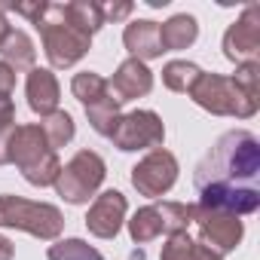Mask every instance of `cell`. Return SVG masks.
<instances>
[{"instance_id": "6da1fadb", "label": "cell", "mask_w": 260, "mask_h": 260, "mask_svg": "<svg viewBox=\"0 0 260 260\" xmlns=\"http://www.w3.org/2000/svg\"><path fill=\"white\" fill-rule=\"evenodd\" d=\"M260 144L251 132L236 128L214 141L205 159L196 166V193L205 187H257Z\"/></svg>"}, {"instance_id": "7a4b0ae2", "label": "cell", "mask_w": 260, "mask_h": 260, "mask_svg": "<svg viewBox=\"0 0 260 260\" xmlns=\"http://www.w3.org/2000/svg\"><path fill=\"white\" fill-rule=\"evenodd\" d=\"M10 162L19 166L22 178L31 187H52L58 172H61V159L49 147L40 122H28V125L13 128V135H10Z\"/></svg>"}, {"instance_id": "3957f363", "label": "cell", "mask_w": 260, "mask_h": 260, "mask_svg": "<svg viewBox=\"0 0 260 260\" xmlns=\"http://www.w3.org/2000/svg\"><path fill=\"white\" fill-rule=\"evenodd\" d=\"M34 28L40 31L43 52L52 68H71L92 49V37L80 34L64 19V4H46L43 13L37 16Z\"/></svg>"}, {"instance_id": "277c9868", "label": "cell", "mask_w": 260, "mask_h": 260, "mask_svg": "<svg viewBox=\"0 0 260 260\" xmlns=\"http://www.w3.org/2000/svg\"><path fill=\"white\" fill-rule=\"evenodd\" d=\"M0 226L22 230L28 236L55 242L64 230V214L49 202H31L22 196H0Z\"/></svg>"}, {"instance_id": "5b68a950", "label": "cell", "mask_w": 260, "mask_h": 260, "mask_svg": "<svg viewBox=\"0 0 260 260\" xmlns=\"http://www.w3.org/2000/svg\"><path fill=\"white\" fill-rule=\"evenodd\" d=\"M190 98L214 116H236V119H251L260 107V98H251L230 77L220 74H202L190 89Z\"/></svg>"}, {"instance_id": "8992f818", "label": "cell", "mask_w": 260, "mask_h": 260, "mask_svg": "<svg viewBox=\"0 0 260 260\" xmlns=\"http://www.w3.org/2000/svg\"><path fill=\"white\" fill-rule=\"evenodd\" d=\"M107 178V166L95 150H77L55 178V193L71 205H86Z\"/></svg>"}, {"instance_id": "52a82bcc", "label": "cell", "mask_w": 260, "mask_h": 260, "mask_svg": "<svg viewBox=\"0 0 260 260\" xmlns=\"http://www.w3.org/2000/svg\"><path fill=\"white\" fill-rule=\"evenodd\" d=\"M110 141L122 153H132V150H156L166 141V125H162L159 113H153V110H132V113H122L119 116Z\"/></svg>"}, {"instance_id": "ba28073f", "label": "cell", "mask_w": 260, "mask_h": 260, "mask_svg": "<svg viewBox=\"0 0 260 260\" xmlns=\"http://www.w3.org/2000/svg\"><path fill=\"white\" fill-rule=\"evenodd\" d=\"M193 223L199 226V245H205L217 254L236 251L242 236H245L242 217L226 214V211H214V208H202V205H193Z\"/></svg>"}, {"instance_id": "9c48e42d", "label": "cell", "mask_w": 260, "mask_h": 260, "mask_svg": "<svg viewBox=\"0 0 260 260\" xmlns=\"http://www.w3.org/2000/svg\"><path fill=\"white\" fill-rule=\"evenodd\" d=\"M178 172H181V169H178L175 153L156 147V150H150V153L132 169V187H135L141 196H147V199H159V196H166V193L175 187Z\"/></svg>"}, {"instance_id": "30bf717a", "label": "cell", "mask_w": 260, "mask_h": 260, "mask_svg": "<svg viewBox=\"0 0 260 260\" xmlns=\"http://www.w3.org/2000/svg\"><path fill=\"white\" fill-rule=\"evenodd\" d=\"M260 52V4H248L223 34V55L230 61H257Z\"/></svg>"}, {"instance_id": "8fae6325", "label": "cell", "mask_w": 260, "mask_h": 260, "mask_svg": "<svg viewBox=\"0 0 260 260\" xmlns=\"http://www.w3.org/2000/svg\"><path fill=\"white\" fill-rule=\"evenodd\" d=\"M125 211H128V202L119 190H104L95 196V202L89 205V214H86V230L98 239H113L122 223H125Z\"/></svg>"}, {"instance_id": "7c38bea8", "label": "cell", "mask_w": 260, "mask_h": 260, "mask_svg": "<svg viewBox=\"0 0 260 260\" xmlns=\"http://www.w3.org/2000/svg\"><path fill=\"white\" fill-rule=\"evenodd\" d=\"M196 205L245 217L260 208V190L257 187H205V190H199Z\"/></svg>"}, {"instance_id": "4fadbf2b", "label": "cell", "mask_w": 260, "mask_h": 260, "mask_svg": "<svg viewBox=\"0 0 260 260\" xmlns=\"http://www.w3.org/2000/svg\"><path fill=\"white\" fill-rule=\"evenodd\" d=\"M107 89H110V95L119 104L135 101V98H144L153 89V71L144 61H138V58H125L116 68V74L107 80Z\"/></svg>"}, {"instance_id": "5bb4252c", "label": "cell", "mask_w": 260, "mask_h": 260, "mask_svg": "<svg viewBox=\"0 0 260 260\" xmlns=\"http://www.w3.org/2000/svg\"><path fill=\"white\" fill-rule=\"evenodd\" d=\"M25 92H28V107L40 116H49L58 110V101H61V86L55 80V74L49 68H31L28 71V83H25Z\"/></svg>"}, {"instance_id": "9a60e30c", "label": "cell", "mask_w": 260, "mask_h": 260, "mask_svg": "<svg viewBox=\"0 0 260 260\" xmlns=\"http://www.w3.org/2000/svg\"><path fill=\"white\" fill-rule=\"evenodd\" d=\"M122 43L125 49L132 52V58L138 61H150L162 55V43H159V25L150 19H138V22H128L122 31Z\"/></svg>"}, {"instance_id": "2e32d148", "label": "cell", "mask_w": 260, "mask_h": 260, "mask_svg": "<svg viewBox=\"0 0 260 260\" xmlns=\"http://www.w3.org/2000/svg\"><path fill=\"white\" fill-rule=\"evenodd\" d=\"M199 37V25L193 16L181 13V16H172L166 25H159V43H162V52H178V49H187L193 46Z\"/></svg>"}, {"instance_id": "e0dca14e", "label": "cell", "mask_w": 260, "mask_h": 260, "mask_svg": "<svg viewBox=\"0 0 260 260\" xmlns=\"http://www.w3.org/2000/svg\"><path fill=\"white\" fill-rule=\"evenodd\" d=\"M0 55H4V61L13 71H31L34 68V58H37V49H34V40L25 31L13 28L7 34V40L0 43Z\"/></svg>"}, {"instance_id": "ac0fdd59", "label": "cell", "mask_w": 260, "mask_h": 260, "mask_svg": "<svg viewBox=\"0 0 260 260\" xmlns=\"http://www.w3.org/2000/svg\"><path fill=\"white\" fill-rule=\"evenodd\" d=\"M64 19L86 37H92L104 28V13L92 0H71V4H64Z\"/></svg>"}, {"instance_id": "d6986e66", "label": "cell", "mask_w": 260, "mask_h": 260, "mask_svg": "<svg viewBox=\"0 0 260 260\" xmlns=\"http://www.w3.org/2000/svg\"><path fill=\"white\" fill-rule=\"evenodd\" d=\"M119 101L110 95V89H107V95L104 98H98L95 104H89L86 107V116H89V125L95 128L98 135H104V138H110L113 135V128H116V122H119Z\"/></svg>"}, {"instance_id": "ffe728a7", "label": "cell", "mask_w": 260, "mask_h": 260, "mask_svg": "<svg viewBox=\"0 0 260 260\" xmlns=\"http://www.w3.org/2000/svg\"><path fill=\"white\" fill-rule=\"evenodd\" d=\"M128 223V236H132L135 245H147L153 239L162 236V220H159V211L156 205H144L132 214V220H125Z\"/></svg>"}, {"instance_id": "44dd1931", "label": "cell", "mask_w": 260, "mask_h": 260, "mask_svg": "<svg viewBox=\"0 0 260 260\" xmlns=\"http://www.w3.org/2000/svg\"><path fill=\"white\" fill-rule=\"evenodd\" d=\"M40 128H43V135H46V141H49V147H52V150H58V147L71 144V141H74V135H77L74 116H71L68 110H55V113L43 116Z\"/></svg>"}, {"instance_id": "7402d4cb", "label": "cell", "mask_w": 260, "mask_h": 260, "mask_svg": "<svg viewBox=\"0 0 260 260\" xmlns=\"http://www.w3.org/2000/svg\"><path fill=\"white\" fill-rule=\"evenodd\" d=\"M199 77H202V68L193 64V61H169L162 68V83L172 92H187L190 95V89L196 86Z\"/></svg>"}, {"instance_id": "603a6c76", "label": "cell", "mask_w": 260, "mask_h": 260, "mask_svg": "<svg viewBox=\"0 0 260 260\" xmlns=\"http://www.w3.org/2000/svg\"><path fill=\"white\" fill-rule=\"evenodd\" d=\"M71 92L83 107H89V104H95L98 98L107 95V80L101 74H95V71H80L71 80Z\"/></svg>"}, {"instance_id": "cb8c5ba5", "label": "cell", "mask_w": 260, "mask_h": 260, "mask_svg": "<svg viewBox=\"0 0 260 260\" xmlns=\"http://www.w3.org/2000/svg\"><path fill=\"white\" fill-rule=\"evenodd\" d=\"M156 211H159L166 236L187 233V226L193 223V205H184V202H156Z\"/></svg>"}, {"instance_id": "d4e9b609", "label": "cell", "mask_w": 260, "mask_h": 260, "mask_svg": "<svg viewBox=\"0 0 260 260\" xmlns=\"http://www.w3.org/2000/svg\"><path fill=\"white\" fill-rule=\"evenodd\" d=\"M46 257L49 260H104L101 251L83 239H58L55 245H49Z\"/></svg>"}, {"instance_id": "484cf974", "label": "cell", "mask_w": 260, "mask_h": 260, "mask_svg": "<svg viewBox=\"0 0 260 260\" xmlns=\"http://www.w3.org/2000/svg\"><path fill=\"white\" fill-rule=\"evenodd\" d=\"M159 260H199V242L190 233H175L162 245Z\"/></svg>"}, {"instance_id": "4316f807", "label": "cell", "mask_w": 260, "mask_h": 260, "mask_svg": "<svg viewBox=\"0 0 260 260\" xmlns=\"http://www.w3.org/2000/svg\"><path fill=\"white\" fill-rule=\"evenodd\" d=\"M242 92H248L251 98H260V61H239L236 74L230 77Z\"/></svg>"}, {"instance_id": "83f0119b", "label": "cell", "mask_w": 260, "mask_h": 260, "mask_svg": "<svg viewBox=\"0 0 260 260\" xmlns=\"http://www.w3.org/2000/svg\"><path fill=\"white\" fill-rule=\"evenodd\" d=\"M16 125V104L10 95H0V128H13Z\"/></svg>"}, {"instance_id": "f1b7e54d", "label": "cell", "mask_w": 260, "mask_h": 260, "mask_svg": "<svg viewBox=\"0 0 260 260\" xmlns=\"http://www.w3.org/2000/svg\"><path fill=\"white\" fill-rule=\"evenodd\" d=\"M13 89H16V71L7 61H0V95H13Z\"/></svg>"}, {"instance_id": "f546056e", "label": "cell", "mask_w": 260, "mask_h": 260, "mask_svg": "<svg viewBox=\"0 0 260 260\" xmlns=\"http://www.w3.org/2000/svg\"><path fill=\"white\" fill-rule=\"evenodd\" d=\"M135 7L132 4H110V7H101V13H104V22H119V19H125L128 13H132Z\"/></svg>"}, {"instance_id": "4dcf8cb0", "label": "cell", "mask_w": 260, "mask_h": 260, "mask_svg": "<svg viewBox=\"0 0 260 260\" xmlns=\"http://www.w3.org/2000/svg\"><path fill=\"white\" fill-rule=\"evenodd\" d=\"M43 7H46V0H34V4H16L13 10L19 13V16H25V19H31V25L37 22V16L43 13Z\"/></svg>"}, {"instance_id": "1f68e13d", "label": "cell", "mask_w": 260, "mask_h": 260, "mask_svg": "<svg viewBox=\"0 0 260 260\" xmlns=\"http://www.w3.org/2000/svg\"><path fill=\"white\" fill-rule=\"evenodd\" d=\"M13 128H0V166L10 162V135H13Z\"/></svg>"}, {"instance_id": "d6a6232c", "label": "cell", "mask_w": 260, "mask_h": 260, "mask_svg": "<svg viewBox=\"0 0 260 260\" xmlns=\"http://www.w3.org/2000/svg\"><path fill=\"white\" fill-rule=\"evenodd\" d=\"M13 254H16L13 242H10L7 236H0V260H13Z\"/></svg>"}, {"instance_id": "836d02e7", "label": "cell", "mask_w": 260, "mask_h": 260, "mask_svg": "<svg viewBox=\"0 0 260 260\" xmlns=\"http://www.w3.org/2000/svg\"><path fill=\"white\" fill-rule=\"evenodd\" d=\"M199 260H223V254H217V251H211V248L199 245Z\"/></svg>"}, {"instance_id": "e575fe53", "label": "cell", "mask_w": 260, "mask_h": 260, "mask_svg": "<svg viewBox=\"0 0 260 260\" xmlns=\"http://www.w3.org/2000/svg\"><path fill=\"white\" fill-rule=\"evenodd\" d=\"M13 28H10V22H7V16H4V10H0V43L7 40V34H10Z\"/></svg>"}]
</instances>
